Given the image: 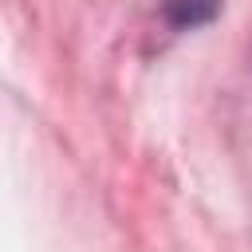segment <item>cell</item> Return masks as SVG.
Listing matches in <instances>:
<instances>
[{"label": "cell", "instance_id": "1", "mask_svg": "<svg viewBox=\"0 0 252 252\" xmlns=\"http://www.w3.org/2000/svg\"><path fill=\"white\" fill-rule=\"evenodd\" d=\"M217 8H220L217 0H169L165 4V20L173 28H197V24L213 20Z\"/></svg>", "mask_w": 252, "mask_h": 252}]
</instances>
